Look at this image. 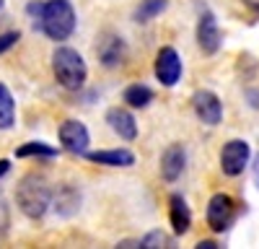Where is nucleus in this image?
Listing matches in <instances>:
<instances>
[{"instance_id": "f257e3e1", "label": "nucleus", "mask_w": 259, "mask_h": 249, "mask_svg": "<svg viewBox=\"0 0 259 249\" xmlns=\"http://www.w3.org/2000/svg\"><path fill=\"white\" fill-rule=\"evenodd\" d=\"M16 202H18V211L26 218L31 221L41 218L47 213V208L52 205V192H50L47 179L39 174H26L16 187Z\"/></svg>"}, {"instance_id": "f03ea898", "label": "nucleus", "mask_w": 259, "mask_h": 249, "mask_svg": "<svg viewBox=\"0 0 259 249\" xmlns=\"http://www.w3.org/2000/svg\"><path fill=\"white\" fill-rule=\"evenodd\" d=\"M39 29L55 42H65L75 31V11L70 0H47L39 11Z\"/></svg>"}, {"instance_id": "7ed1b4c3", "label": "nucleus", "mask_w": 259, "mask_h": 249, "mask_svg": "<svg viewBox=\"0 0 259 249\" xmlns=\"http://www.w3.org/2000/svg\"><path fill=\"white\" fill-rule=\"evenodd\" d=\"M52 73L57 78V83L68 91H78L83 89L85 78H89V68L85 60L80 57L78 50L73 47H57L52 55Z\"/></svg>"}, {"instance_id": "20e7f679", "label": "nucleus", "mask_w": 259, "mask_h": 249, "mask_svg": "<svg viewBox=\"0 0 259 249\" xmlns=\"http://www.w3.org/2000/svg\"><path fill=\"white\" fill-rule=\"evenodd\" d=\"M205 218H207L210 231H215V234L228 231L231 223H233V218H236V202H233V197L226 195V192H215V195L207 200V213H205Z\"/></svg>"}, {"instance_id": "39448f33", "label": "nucleus", "mask_w": 259, "mask_h": 249, "mask_svg": "<svg viewBox=\"0 0 259 249\" xmlns=\"http://www.w3.org/2000/svg\"><path fill=\"white\" fill-rule=\"evenodd\" d=\"M249 158H251L249 143L241 138H233L221 148V169L226 177H239L249 166Z\"/></svg>"}, {"instance_id": "423d86ee", "label": "nucleus", "mask_w": 259, "mask_h": 249, "mask_svg": "<svg viewBox=\"0 0 259 249\" xmlns=\"http://www.w3.org/2000/svg\"><path fill=\"white\" fill-rule=\"evenodd\" d=\"M182 70H184V65H182L179 52L174 47H161L156 55V62H153V73H156L161 86L174 89L182 78Z\"/></svg>"}, {"instance_id": "0eeeda50", "label": "nucleus", "mask_w": 259, "mask_h": 249, "mask_svg": "<svg viewBox=\"0 0 259 249\" xmlns=\"http://www.w3.org/2000/svg\"><path fill=\"white\" fill-rule=\"evenodd\" d=\"M192 109H194V114L200 117V122L210 124V128L221 124V119H223V101H221L218 94L210 91V89H202V91L192 94Z\"/></svg>"}, {"instance_id": "6e6552de", "label": "nucleus", "mask_w": 259, "mask_h": 249, "mask_svg": "<svg viewBox=\"0 0 259 249\" xmlns=\"http://www.w3.org/2000/svg\"><path fill=\"white\" fill-rule=\"evenodd\" d=\"M197 47L202 50V55H215L221 50V26H218V18H215L212 11H202L197 18Z\"/></svg>"}, {"instance_id": "1a4fd4ad", "label": "nucleus", "mask_w": 259, "mask_h": 249, "mask_svg": "<svg viewBox=\"0 0 259 249\" xmlns=\"http://www.w3.org/2000/svg\"><path fill=\"white\" fill-rule=\"evenodd\" d=\"M60 143L68 153H75V156H83L89 151V143H91V135H89V128L78 119H65L60 124Z\"/></svg>"}, {"instance_id": "9d476101", "label": "nucleus", "mask_w": 259, "mask_h": 249, "mask_svg": "<svg viewBox=\"0 0 259 249\" xmlns=\"http://www.w3.org/2000/svg\"><path fill=\"white\" fill-rule=\"evenodd\" d=\"M106 124H109V130L114 135H119L127 143H133L138 138V122L127 107H112L106 112Z\"/></svg>"}, {"instance_id": "9b49d317", "label": "nucleus", "mask_w": 259, "mask_h": 249, "mask_svg": "<svg viewBox=\"0 0 259 249\" xmlns=\"http://www.w3.org/2000/svg\"><path fill=\"white\" fill-rule=\"evenodd\" d=\"M96 52H99V60H101L104 68H119L122 62L127 60V45H124V39L117 36V34H106L99 42Z\"/></svg>"}, {"instance_id": "f8f14e48", "label": "nucleus", "mask_w": 259, "mask_h": 249, "mask_svg": "<svg viewBox=\"0 0 259 249\" xmlns=\"http://www.w3.org/2000/svg\"><path fill=\"white\" fill-rule=\"evenodd\" d=\"M184 166H187V153L179 143H171L168 148L161 156V177L166 182H177L184 174Z\"/></svg>"}, {"instance_id": "ddd939ff", "label": "nucleus", "mask_w": 259, "mask_h": 249, "mask_svg": "<svg viewBox=\"0 0 259 249\" xmlns=\"http://www.w3.org/2000/svg\"><path fill=\"white\" fill-rule=\"evenodd\" d=\"M168 221H171V228H174L177 236L187 234L192 228V211H189L187 200L182 195H177V192L168 197Z\"/></svg>"}, {"instance_id": "4468645a", "label": "nucleus", "mask_w": 259, "mask_h": 249, "mask_svg": "<svg viewBox=\"0 0 259 249\" xmlns=\"http://www.w3.org/2000/svg\"><path fill=\"white\" fill-rule=\"evenodd\" d=\"M83 156L89 158V161H94V163H104V166H122V169H127V166H133V163H135V153L130 151V148L94 151V153H89V151H85Z\"/></svg>"}, {"instance_id": "2eb2a0df", "label": "nucleus", "mask_w": 259, "mask_h": 249, "mask_svg": "<svg viewBox=\"0 0 259 249\" xmlns=\"http://www.w3.org/2000/svg\"><path fill=\"white\" fill-rule=\"evenodd\" d=\"M55 208H57V213L60 216H73V213H78V208H80V195L73 190V187H60V192L55 195Z\"/></svg>"}, {"instance_id": "dca6fc26", "label": "nucleus", "mask_w": 259, "mask_h": 249, "mask_svg": "<svg viewBox=\"0 0 259 249\" xmlns=\"http://www.w3.org/2000/svg\"><path fill=\"white\" fill-rule=\"evenodd\" d=\"M122 101L127 104V107H133V109H145L148 104L153 101V91H150L148 86H143V83H133V86L124 89Z\"/></svg>"}, {"instance_id": "f3484780", "label": "nucleus", "mask_w": 259, "mask_h": 249, "mask_svg": "<svg viewBox=\"0 0 259 249\" xmlns=\"http://www.w3.org/2000/svg\"><path fill=\"white\" fill-rule=\"evenodd\" d=\"M16 122V101L6 83H0V130L13 128Z\"/></svg>"}, {"instance_id": "a211bd4d", "label": "nucleus", "mask_w": 259, "mask_h": 249, "mask_svg": "<svg viewBox=\"0 0 259 249\" xmlns=\"http://www.w3.org/2000/svg\"><path fill=\"white\" fill-rule=\"evenodd\" d=\"M168 6V0H140V6L135 8V21L138 24H148L156 16H161Z\"/></svg>"}, {"instance_id": "6ab92c4d", "label": "nucleus", "mask_w": 259, "mask_h": 249, "mask_svg": "<svg viewBox=\"0 0 259 249\" xmlns=\"http://www.w3.org/2000/svg\"><path fill=\"white\" fill-rule=\"evenodd\" d=\"M16 156H21V158H26V156H45V158H52V156H57V151L52 148V145L41 143V140H31V143H26V145H21V148L16 151Z\"/></svg>"}, {"instance_id": "aec40b11", "label": "nucleus", "mask_w": 259, "mask_h": 249, "mask_svg": "<svg viewBox=\"0 0 259 249\" xmlns=\"http://www.w3.org/2000/svg\"><path fill=\"white\" fill-rule=\"evenodd\" d=\"M140 246H145V249H153V246H174V239H171L168 234H163V231H150V234H145V236L140 239Z\"/></svg>"}, {"instance_id": "412c9836", "label": "nucleus", "mask_w": 259, "mask_h": 249, "mask_svg": "<svg viewBox=\"0 0 259 249\" xmlns=\"http://www.w3.org/2000/svg\"><path fill=\"white\" fill-rule=\"evenodd\" d=\"M8 226H11V213H8L6 200L0 197V234H6V231H8Z\"/></svg>"}, {"instance_id": "4be33fe9", "label": "nucleus", "mask_w": 259, "mask_h": 249, "mask_svg": "<svg viewBox=\"0 0 259 249\" xmlns=\"http://www.w3.org/2000/svg\"><path fill=\"white\" fill-rule=\"evenodd\" d=\"M18 42V31H6V34H0V55H3L8 47H13Z\"/></svg>"}, {"instance_id": "5701e85b", "label": "nucleus", "mask_w": 259, "mask_h": 249, "mask_svg": "<svg viewBox=\"0 0 259 249\" xmlns=\"http://www.w3.org/2000/svg\"><path fill=\"white\" fill-rule=\"evenodd\" d=\"M251 174H254V184L259 187V156H256L254 163H251Z\"/></svg>"}, {"instance_id": "b1692460", "label": "nucleus", "mask_w": 259, "mask_h": 249, "mask_svg": "<svg viewBox=\"0 0 259 249\" xmlns=\"http://www.w3.org/2000/svg\"><path fill=\"white\" fill-rule=\"evenodd\" d=\"M8 169H11V161L8 158H0V177H6Z\"/></svg>"}, {"instance_id": "393cba45", "label": "nucleus", "mask_w": 259, "mask_h": 249, "mask_svg": "<svg viewBox=\"0 0 259 249\" xmlns=\"http://www.w3.org/2000/svg\"><path fill=\"white\" fill-rule=\"evenodd\" d=\"M197 249H218V244L210 241V239H205V241H200V244H197Z\"/></svg>"}, {"instance_id": "a878e982", "label": "nucleus", "mask_w": 259, "mask_h": 249, "mask_svg": "<svg viewBox=\"0 0 259 249\" xmlns=\"http://www.w3.org/2000/svg\"><path fill=\"white\" fill-rule=\"evenodd\" d=\"M244 3H246L249 8H254V11H259V0H244Z\"/></svg>"}, {"instance_id": "bb28decb", "label": "nucleus", "mask_w": 259, "mask_h": 249, "mask_svg": "<svg viewBox=\"0 0 259 249\" xmlns=\"http://www.w3.org/2000/svg\"><path fill=\"white\" fill-rule=\"evenodd\" d=\"M0 8H3V0H0Z\"/></svg>"}]
</instances>
